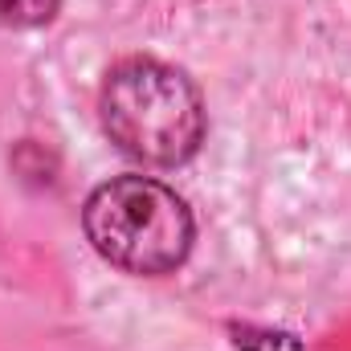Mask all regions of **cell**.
<instances>
[{
	"label": "cell",
	"mask_w": 351,
	"mask_h": 351,
	"mask_svg": "<svg viewBox=\"0 0 351 351\" xmlns=\"http://www.w3.org/2000/svg\"><path fill=\"white\" fill-rule=\"evenodd\" d=\"M90 245L110 265L156 278L188 258L196 225L188 204L147 176H119L90 192L82 213Z\"/></svg>",
	"instance_id": "7a4b0ae2"
},
{
	"label": "cell",
	"mask_w": 351,
	"mask_h": 351,
	"mask_svg": "<svg viewBox=\"0 0 351 351\" xmlns=\"http://www.w3.org/2000/svg\"><path fill=\"white\" fill-rule=\"evenodd\" d=\"M62 0H0V25L8 29H37L58 16Z\"/></svg>",
	"instance_id": "3957f363"
},
{
	"label": "cell",
	"mask_w": 351,
	"mask_h": 351,
	"mask_svg": "<svg viewBox=\"0 0 351 351\" xmlns=\"http://www.w3.org/2000/svg\"><path fill=\"white\" fill-rule=\"evenodd\" d=\"M102 127L119 152L152 164H188L204 139V102L184 70L156 58H127L110 66L98 94Z\"/></svg>",
	"instance_id": "6da1fadb"
},
{
	"label": "cell",
	"mask_w": 351,
	"mask_h": 351,
	"mask_svg": "<svg viewBox=\"0 0 351 351\" xmlns=\"http://www.w3.org/2000/svg\"><path fill=\"white\" fill-rule=\"evenodd\" d=\"M233 343L241 351H302V343L286 331H269V327H233Z\"/></svg>",
	"instance_id": "277c9868"
}]
</instances>
